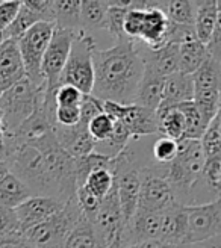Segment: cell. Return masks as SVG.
Returning <instances> with one entry per match:
<instances>
[{
	"label": "cell",
	"instance_id": "obj_1",
	"mask_svg": "<svg viewBox=\"0 0 221 248\" xmlns=\"http://www.w3.org/2000/svg\"><path fill=\"white\" fill-rule=\"evenodd\" d=\"M5 145L9 172L26 183L32 195L52 197L64 204L75 198V159L63 150L53 129L40 138Z\"/></svg>",
	"mask_w": 221,
	"mask_h": 248
},
{
	"label": "cell",
	"instance_id": "obj_2",
	"mask_svg": "<svg viewBox=\"0 0 221 248\" xmlns=\"http://www.w3.org/2000/svg\"><path fill=\"white\" fill-rule=\"evenodd\" d=\"M94 83L91 95L102 102L132 105L144 74V64L130 40L93 52Z\"/></svg>",
	"mask_w": 221,
	"mask_h": 248
},
{
	"label": "cell",
	"instance_id": "obj_3",
	"mask_svg": "<svg viewBox=\"0 0 221 248\" xmlns=\"http://www.w3.org/2000/svg\"><path fill=\"white\" fill-rule=\"evenodd\" d=\"M205 160L199 140L177 141V155L167 164V180L180 204H189L191 188L200 179Z\"/></svg>",
	"mask_w": 221,
	"mask_h": 248
},
{
	"label": "cell",
	"instance_id": "obj_4",
	"mask_svg": "<svg viewBox=\"0 0 221 248\" xmlns=\"http://www.w3.org/2000/svg\"><path fill=\"white\" fill-rule=\"evenodd\" d=\"M168 20L155 6V2H130L123 23V32L132 43H140L149 48L165 44Z\"/></svg>",
	"mask_w": 221,
	"mask_h": 248
},
{
	"label": "cell",
	"instance_id": "obj_5",
	"mask_svg": "<svg viewBox=\"0 0 221 248\" xmlns=\"http://www.w3.org/2000/svg\"><path fill=\"white\" fill-rule=\"evenodd\" d=\"M44 94V85L35 86L28 78L11 85L0 95L3 136L16 133L35 109L38 98Z\"/></svg>",
	"mask_w": 221,
	"mask_h": 248
},
{
	"label": "cell",
	"instance_id": "obj_6",
	"mask_svg": "<svg viewBox=\"0 0 221 248\" xmlns=\"http://www.w3.org/2000/svg\"><path fill=\"white\" fill-rule=\"evenodd\" d=\"M95 48V41L90 32L76 31L65 67L61 73L59 85H71L83 95H91L94 83L93 52Z\"/></svg>",
	"mask_w": 221,
	"mask_h": 248
},
{
	"label": "cell",
	"instance_id": "obj_7",
	"mask_svg": "<svg viewBox=\"0 0 221 248\" xmlns=\"http://www.w3.org/2000/svg\"><path fill=\"white\" fill-rule=\"evenodd\" d=\"M80 217L82 212L75 197L47 221L20 234L33 248H64L71 229Z\"/></svg>",
	"mask_w": 221,
	"mask_h": 248
},
{
	"label": "cell",
	"instance_id": "obj_8",
	"mask_svg": "<svg viewBox=\"0 0 221 248\" xmlns=\"http://www.w3.org/2000/svg\"><path fill=\"white\" fill-rule=\"evenodd\" d=\"M140 194L138 206L140 212H162V210L179 203L174 192L167 180V165L150 164L140 170Z\"/></svg>",
	"mask_w": 221,
	"mask_h": 248
},
{
	"label": "cell",
	"instance_id": "obj_9",
	"mask_svg": "<svg viewBox=\"0 0 221 248\" xmlns=\"http://www.w3.org/2000/svg\"><path fill=\"white\" fill-rule=\"evenodd\" d=\"M53 29L55 24L41 21L33 24L28 32H24L17 40L24 73H26V78L35 86L43 85L41 62L47 50V46L50 43V38L53 35Z\"/></svg>",
	"mask_w": 221,
	"mask_h": 248
},
{
	"label": "cell",
	"instance_id": "obj_10",
	"mask_svg": "<svg viewBox=\"0 0 221 248\" xmlns=\"http://www.w3.org/2000/svg\"><path fill=\"white\" fill-rule=\"evenodd\" d=\"M187 244H203L221 233V200L185 206Z\"/></svg>",
	"mask_w": 221,
	"mask_h": 248
},
{
	"label": "cell",
	"instance_id": "obj_11",
	"mask_svg": "<svg viewBox=\"0 0 221 248\" xmlns=\"http://www.w3.org/2000/svg\"><path fill=\"white\" fill-rule=\"evenodd\" d=\"M102 112L126 127L132 140L159 133V124L155 110L138 105H120L115 102H102Z\"/></svg>",
	"mask_w": 221,
	"mask_h": 248
},
{
	"label": "cell",
	"instance_id": "obj_12",
	"mask_svg": "<svg viewBox=\"0 0 221 248\" xmlns=\"http://www.w3.org/2000/svg\"><path fill=\"white\" fill-rule=\"evenodd\" d=\"M63 206L64 203L55 200L52 197L32 195L26 202L14 209L18 221V232L24 233L26 230L41 224V222L53 217L56 212H59Z\"/></svg>",
	"mask_w": 221,
	"mask_h": 248
},
{
	"label": "cell",
	"instance_id": "obj_13",
	"mask_svg": "<svg viewBox=\"0 0 221 248\" xmlns=\"http://www.w3.org/2000/svg\"><path fill=\"white\" fill-rule=\"evenodd\" d=\"M133 47L140 55L144 70L155 73L161 78H168L177 73V52L179 46L164 44L159 48H149L140 43H133Z\"/></svg>",
	"mask_w": 221,
	"mask_h": 248
},
{
	"label": "cell",
	"instance_id": "obj_14",
	"mask_svg": "<svg viewBox=\"0 0 221 248\" xmlns=\"http://www.w3.org/2000/svg\"><path fill=\"white\" fill-rule=\"evenodd\" d=\"M53 135L63 150L73 159L83 157L94 150V141L88 133V123L82 120L73 127H63L55 124Z\"/></svg>",
	"mask_w": 221,
	"mask_h": 248
},
{
	"label": "cell",
	"instance_id": "obj_15",
	"mask_svg": "<svg viewBox=\"0 0 221 248\" xmlns=\"http://www.w3.org/2000/svg\"><path fill=\"white\" fill-rule=\"evenodd\" d=\"M26 78L18 43L16 40H3L0 44V86L8 90L11 85Z\"/></svg>",
	"mask_w": 221,
	"mask_h": 248
},
{
	"label": "cell",
	"instance_id": "obj_16",
	"mask_svg": "<svg viewBox=\"0 0 221 248\" xmlns=\"http://www.w3.org/2000/svg\"><path fill=\"white\" fill-rule=\"evenodd\" d=\"M167 244H187V214L185 206L176 203L161 212L159 239Z\"/></svg>",
	"mask_w": 221,
	"mask_h": 248
},
{
	"label": "cell",
	"instance_id": "obj_17",
	"mask_svg": "<svg viewBox=\"0 0 221 248\" xmlns=\"http://www.w3.org/2000/svg\"><path fill=\"white\" fill-rule=\"evenodd\" d=\"M194 97V83L189 74L174 73L164 80V97L159 108H173L191 102Z\"/></svg>",
	"mask_w": 221,
	"mask_h": 248
},
{
	"label": "cell",
	"instance_id": "obj_18",
	"mask_svg": "<svg viewBox=\"0 0 221 248\" xmlns=\"http://www.w3.org/2000/svg\"><path fill=\"white\" fill-rule=\"evenodd\" d=\"M164 80L165 78L158 76L155 73L144 70L142 79L133 98V105L142 106L145 109L155 110L162 103L164 97Z\"/></svg>",
	"mask_w": 221,
	"mask_h": 248
},
{
	"label": "cell",
	"instance_id": "obj_19",
	"mask_svg": "<svg viewBox=\"0 0 221 248\" xmlns=\"http://www.w3.org/2000/svg\"><path fill=\"white\" fill-rule=\"evenodd\" d=\"M195 6L197 8H195L194 31L197 40L206 46L215 29V24L220 21V2L205 0V2H195Z\"/></svg>",
	"mask_w": 221,
	"mask_h": 248
},
{
	"label": "cell",
	"instance_id": "obj_20",
	"mask_svg": "<svg viewBox=\"0 0 221 248\" xmlns=\"http://www.w3.org/2000/svg\"><path fill=\"white\" fill-rule=\"evenodd\" d=\"M64 248H105L91 221L82 214L75 227L71 229Z\"/></svg>",
	"mask_w": 221,
	"mask_h": 248
},
{
	"label": "cell",
	"instance_id": "obj_21",
	"mask_svg": "<svg viewBox=\"0 0 221 248\" xmlns=\"http://www.w3.org/2000/svg\"><path fill=\"white\" fill-rule=\"evenodd\" d=\"M32 197L31 189L17 176L9 174L0 180V206L16 209Z\"/></svg>",
	"mask_w": 221,
	"mask_h": 248
},
{
	"label": "cell",
	"instance_id": "obj_22",
	"mask_svg": "<svg viewBox=\"0 0 221 248\" xmlns=\"http://www.w3.org/2000/svg\"><path fill=\"white\" fill-rule=\"evenodd\" d=\"M206 46L200 41H191L179 46L177 52V70L183 74H194L207 59Z\"/></svg>",
	"mask_w": 221,
	"mask_h": 248
},
{
	"label": "cell",
	"instance_id": "obj_23",
	"mask_svg": "<svg viewBox=\"0 0 221 248\" xmlns=\"http://www.w3.org/2000/svg\"><path fill=\"white\" fill-rule=\"evenodd\" d=\"M156 117L159 124V133L161 136L170 138L173 141H180L185 133V120L183 115L177 110L176 106L173 108H158Z\"/></svg>",
	"mask_w": 221,
	"mask_h": 248
},
{
	"label": "cell",
	"instance_id": "obj_24",
	"mask_svg": "<svg viewBox=\"0 0 221 248\" xmlns=\"http://www.w3.org/2000/svg\"><path fill=\"white\" fill-rule=\"evenodd\" d=\"M155 6L162 12L168 21L176 24L194 26L195 2L189 0H170V2H155Z\"/></svg>",
	"mask_w": 221,
	"mask_h": 248
},
{
	"label": "cell",
	"instance_id": "obj_25",
	"mask_svg": "<svg viewBox=\"0 0 221 248\" xmlns=\"http://www.w3.org/2000/svg\"><path fill=\"white\" fill-rule=\"evenodd\" d=\"M109 3L105 0H80L79 23L80 29L90 32L91 29H102L105 14Z\"/></svg>",
	"mask_w": 221,
	"mask_h": 248
},
{
	"label": "cell",
	"instance_id": "obj_26",
	"mask_svg": "<svg viewBox=\"0 0 221 248\" xmlns=\"http://www.w3.org/2000/svg\"><path fill=\"white\" fill-rule=\"evenodd\" d=\"M55 6V28L79 31V8L80 0H53Z\"/></svg>",
	"mask_w": 221,
	"mask_h": 248
},
{
	"label": "cell",
	"instance_id": "obj_27",
	"mask_svg": "<svg viewBox=\"0 0 221 248\" xmlns=\"http://www.w3.org/2000/svg\"><path fill=\"white\" fill-rule=\"evenodd\" d=\"M195 185L203 186L209 197H212L211 200H217L221 197V156L205 160L200 179L195 182Z\"/></svg>",
	"mask_w": 221,
	"mask_h": 248
},
{
	"label": "cell",
	"instance_id": "obj_28",
	"mask_svg": "<svg viewBox=\"0 0 221 248\" xmlns=\"http://www.w3.org/2000/svg\"><path fill=\"white\" fill-rule=\"evenodd\" d=\"M194 88H221V61L207 56V59L199 67V70L191 74Z\"/></svg>",
	"mask_w": 221,
	"mask_h": 248
},
{
	"label": "cell",
	"instance_id": "obj_29",
	"mask_svg": "<svg viewBox=\"0 0 221 248\" xmlns=\"http://www.w3.org/2000/svg\"><path fill=\"white\" fill-rule=\"evenodd\" d=\"M108 3L109 8L105 14L102 29L108 31L110 36H114L115 43L126 40L125 32H123V23H125V17L127 14L130 0H127V2H108Z\"/></svg>",
	"mask_w": 221,
	"mask_h": 248
},
{
	"label": "cell",
	"instance_id": "obj_30",
	"mask_svg": "<svg viewBox=\"0 0 221 248\" xmlns=\"http://www.w3.org/2000/svg\"><path fill=\"white\" fill-rule=\"evenodd\" d=\"M176 108L183 115V120H185V133H183L182 140H200L203 132L207 127V124L203 121L195 103L191 100V102L180 103Z\"/></svg>",
	"mask_w": 221,
	"mask_h": 248
},
{
	"label": "cell",
	"instance_id": "obj_31",
	"mask_svg": "<svg viewBox=\"0 0 221 248\" xmlns=\"http://www.w3.org/2000/svg\"><path fill=\"white\" fill-rule=\"evenodd\" d=\"M36 23H41L40 18L36 17L33 12L21 2V8L18 11L17 17L14 18V21L9 24L8 29L2 32L3 40H16L17 41L24 32H28Z\"/></svg>",
	"mask_w": 221,
	"mask_h": 248
},
{
	"label": "cell",
	"instance_id": "obj_32",
	"mask_svg": "<svg viewBox=\"0 0 221 248\" xmlns=\"http://www.w3.org/2000/svg\"><path fill=\"white\" fill-rule=\"evenodd\" d=\"M206 159L221 156V120L220 114L207 124L202 138L199 140Z\"/></svg>",
	"mask_w": 221,
	"mask_h": 248
},
{
	"label": "cell",
	"instance_id": "obj_33",
	"mask_svg": "<svg viewBox=\"0 0 221 248\" xmlns=\"http://www.w3.org/2000/svg\"><path fill=\"white\" fill-rule=\"evenodd\" d=\"M83 186H85V189L90 191L95 198L102 200L114 186V176L110 174L108 170H95L88 174Z\"/></svg>",
	"mask_w": 221,
	"mask_h": 248
},
{
	"label": "cell",
	"instance_id": "obj_34",
	"mask_svg": "<svg viewBox=\"0 0 221 248\" xmlns=\"http://www.w3.org/2000/svg\"><path fill=\"white\" fill-rule=\"evenodd\" d=\"M112 130H114V120L109 118L103 112L91 118V121L88 123V133L93 138L94 144L106 141L110 136V133H112Z\"/></svg>",
	"mask_w": 221,
	"mask_h": 248
},
{
	"label": "cell",
	"instance_id": "obj_35",
	"mask_svg": "<svg viewBox=\"0 0 221 248\" xmlns=\"http://www.w3.org/2000/svg\"><path fill=\"white\" fill-rule=\"evenodd\" d=\"M191 41H199L197 35H195L194 26H188V24H176L168 21V29L165 35V44H185Z\"/></svg>",
	"mask_w": 221,
	"mask_h": 248
},
{
	"label": "cell",
	"instance_id": "obj_36",
	"mask_svg": "<svg viewBox=\"0 0 221 248\" xmlns=\"http://www.w3.org/2000/svg\"><path fill=\"white\" fill-rule=\"evenodd\" d=\"M152 153H153V159H155L156 164L167 165L177 155V141H173L170 138H165V136H161V138H158L155 141Z\"/></svg>",
	"mask_w": 221,
	"mask_h": 248
},
{
	"label": "cell",
	"instance_id": "obj_37",
	"mask_svg": "<svg viewBox=\"0 0 221 248\" xmlns=\"http://www.w3.org/2000/svg\"><path fill=\"white\" fill-rule=\"evenodd\" d=\"M83 94L71 85H59L55 93V105L56 108H71L79 106Z\"/></svg>",
	"mask_w": 221,
	"mask_h": 248
},
{
	"label": "cell",
	"instance_id": "obj_38",
	"mask_svg": "<svg viewBox=\"0 0 221 248\" xmlns=\"http://www.w3.org/2000/svg\"><path fill=\"white\" fill-rule=\"evenodd\" d=\"M125 248H220V238H214L203 244H167L162 241H147V242H140L135 245H129Z\"/></svg>",
	"mask_w": 221,
	"mask_h": 248
},
{
	"label": "cell",
	"instance_id": "obj_39",
	"mask_svg": "<svg viewBox=\"0 0 221 248\" xmlns=\"http://www.w3.org/2000/svg\"><path fill=\"white\" fill-rule=\"evenodd\" d=\"M33 14L44 23H55V6L53 0H26L23 2Z\"/></svg>",
	"mask_w": 221,
	"mask_h": 248
},
{
	"label": "cell",
	"instance_id": "obj_40",
	"mask_svg": "<svg viewBox=\"0 0 221 248\" xmlns=\"http://www.w3.org/2000/svg\"><path fill=\"white\" fill-rule=\"evenodd\" d=\"M18 232V221L14 209H8L0 206V238L16 234Z\"/></svg>",
	"mask_w": 221,
	"mask_h": 248
},
{
	"label": "cell",
	"instance_id": "obj_41",
	"mask_svg": "<svg viewBox=\"0 0 221 248\" xmlns=\"http://www.w3.org/2000/svg\"><path fill=\"white\" fill-rule=\"evenodd\" d=\"M20 8V0H5V2H0V32L8 29L9 24L17 17Z\"/></svg>",
	"mask_w": 221,
	"mask_h": 248
},
{
	"label": "cell",
	"instance_id": "obj_42",
	"mask_svg": "<svg viewBox=\"0 0 221 248\" xmlns=\"http://www.w3.org/2000/svg\"><path fill=\"white\" fill-rule=\"evenodd\" d=\"M80 121L79 106L71 108H56L55 109V124L63 127H73Z\"/></svg>",
	"mask_w": 221,
	"mask_h": 248
},
{
	"label": "cell",
	"instance_id": "obj_43",
	"mask_svg": "<svg viewBox=\"0 0 221 248\" xmlns=\"http://www.w3.org/2000/svg\"><path fill=\"white\" fill-rule=\"evenodd\" d=\"M0 248H33L23 239L20 233L0 238Z\"/></svg>",
	"mask_w": 221,
	"mask_h": 248
},
{
	"label": "cell",
	"instance_id": "obj_44",
	"mask_svg": "<svg viewBox=\"0 0 221 248\" xmlns=\"http://www.w3.org/2000/svg\"><path fill=\"white\" fill-rule=\"evenodd\" d=\"M6 159V145L3 138H0V162H5Z\"/></svg>",
	"mask_w": 221,
	"mask_h": 248
},
{
	"label": "cell",
	"instance_id": "obj_45",
	"mask_svg": "<svg viewBox=\"0 0 221 248\" xmlns=\"http://www.w3.org/2000/svg\"><path fill=\"white\" fill-rule=\"evenodd\" d=\"M8 174H9V168L6 165V162H0V180Z\"/></svg>",
	"mask_w": 221,
	"mask_h": 248
},
{
	"label": "cell",
	"instance_id": "obj_46",
	"mask_svg": "<svg viewBox=\"0 0 221 248\" xmlns=\"http://www.w3.org/2000/svg\"><path fill=\"white\" fill-rule=\"evenodd\" d=\"M0 138H3V132H2V110H0Z\"/></svg>",
	"mask_w": 221,
	"mask_h": 248
},
{
	"label": "cell",
	"instance_id": "obj_47",
	"mask_svg": "<svg viewBox=\"0 0 221 248\" xmlns=\"http://www.w3.org/2000/svg\"><path fill=\"white\" fill-rule=\"evenodd\" d=\"M2 41H3V36H2V32H0V44H2Z\"/></svg>",
	"mask_w": 221,
	"mask_h": 248
},
{
	"label": "cell",
	"instance_id": "obj_48",
	"mask_svg": "<svg viewBox=\"0 0 221 248\" xmlns=\"http://www.w3.org/2000/svg\"><path fill=\"white\" fill-rule=\"evenodd\" d=\"M3 91H5V90L2 88V86H0V95H2V93H3Z\"/></svg>",
	"mask_w": 221,
	"mask_h": 248
}]
</instances>
